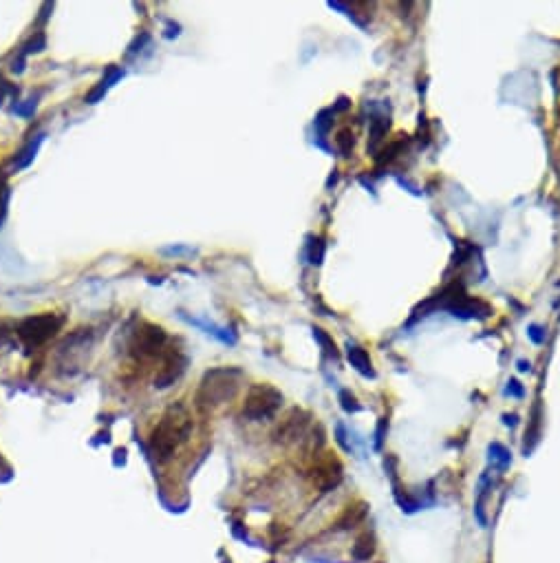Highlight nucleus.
Here are the masks:
<instances>
[{
  "instance_id": "nucleus-3",
  "label": "nucleus",
  "mask_w": 560,
  "mask_h": 563,
  "mask_svg": "<svg viewBox=\"0 0 560 563\" xmlns=\"http://www.w3.org/2000/svg\"><path fill=\"white\" fill-rule=\"evenodd\" d=\"M282 406V393L271 385H252L243 402V418L263 422L278 413Z\"/></svg>"
},
{
  "instance_id": "nucleus-13",
  "label": "nucleus",
  "mask_w": 560,
  "mask_h": 563,
  "mask_svg": "<svg viewBox=\"0 0 560 563\" xmlns=\"http://www.w3.org/2000/svg\"><path fill=\"white\" fill-rule=\"evenodd\" d=\"M373 553H375V541H373V537H369V534L360 537V539L355 541V546H353V557H355V559H369Z\"/></svg>"
},
{
  "instance_id": "nucleus-12",
  "label": "nucleus",
  "mask_w": 560,
  "mask_h": 563,
  "mask_svg": "<svg viewBox=\"0 0 560 563\" xmlns=\"http://www.w3.org/2000/svg\"><path fill=\"white\" fill-rule=\"evenodd\" d=\"M406 135H399V139H395V142H390L384 150H382V157H377V161L380 164H388V161H393L399 152L406 148V144H408V139H403Z\"/></svg>"
},
{
  "instance_id": "nucleus-18",
  "label": "nucleus",
  "mask_w": 560,
  "mask_h": 563,
  "mask_svg": "<svg viewBox=\"0 0 560 563\" xmlns=\"http://www.w3.org/2000/svg\"><path fill=\"white\" fill-rule=\"evenodd\" d=\"M505 393H512V395H518V398H520V395H523V389L518 387V382H516V380H510V382H507Z\"/></svg>"
},
{
  "instance_id": "nucleus-9",
  "label": "nucleus",
  "mask_w": 560,
  "mask_h": 563,
  "mask_svg": "<svg viewBox=\"0 0 560 563\" xmlns=\"http://www.w3.org/2000/svg\"><path fill=\"white\" fill-rule=\"evenodd\" d=\"M346 358H349V363L353 365L362 376H367V378H375V369H373V363H371V358L369 354L364 351L360 344L355 342H349L346 344Z\"/></svg>"
},
{
  "instance_id": "nucleus-5",
  "label": "nucleus",
  "mask_w": 560,
  "mask_h": 563,
  "mask_svg": "<svg viewBox=\"0 0 560 563\" xmlns=\"http://www.w3.org/2000/svg\"><path fill=\"white\" fill-rule=\"evenodd\" d=\"M166 344V331L152 323H141L130 338V351L137 358H152L157 356Z\"/></svg>"
},
{
  "instance_id": "nucleus-7",
  "label": "nucleus",
  "mask_w": 560,
  "mask_h": 563,
  "mask_svg": "<svg viewBox=\"0 0 560 563\" xmlns=\"http://www.w3.org/2000/svg\"><path fill=\"white\" fill-rule=\"evenodd\" d=\"M340 479H342V466H340V462H337L335 457H324V459H320V462L316 464V468H314V482H316V486L320 491H331V489H335L337 484H340Z\"/></svg>"
},
{
  "instance_id": "nucleus-20",
  "label": "nucleus",
  "mask_w": 560,
  "mask_h": 563,
  "mask_svg": "<svg viewBox=\"0 0 560 563\" xmlns=\"http://www.w3.org/2000/svg\"><path fill=\"white\" fill-rule=\"evenodd\" d=\"M518 369H520V371H529V363H525V360H518Z\"/></svg>"
},
{
  "instance_id": "nucleus-11",
  "label": "nucleus",
  "mask_w": 560,
  "mask_h": 563,
  "mask_svg": "<svg viewBox=\"0 0 560 563\" xmlns=\"http://www.w3.org/2000/svg\"><path fill=\"white\" fill-rule=\"evenodd\" d=\"M388 131V118H382V115H375L371 120V150L380 144V139L386 135Z\"/></svg>"
},
{
  "instance_id": "nucleus-8",
  "label": "nucleus",
  "mask_w": 560,
  "mask_h": 563,
  "mask_svg": "<svg viewBox=\"0 0 560 563\" xmlns=\"http://www.w3.org/2000/svg\"><path fill=\"white\" fill-rule=\"evenodd\" d=\"M186 371V358L184 356H179L177 351L175 354H170L163 360V367H161V371H159V376L154 378V385H157L159 389H166V387H170L173 382L184 374Z\"/></svg>"
},
{
  "instance_id": "nucleus-14",
  "label": "nucleus",
  "mask_w": 560,
  "mask_h": 563,
  "mask_svg": "<svg viewBox=\"0 0 560 563\" xmlns=\"http://www.w3.org/2000/svg\"><path fill=\"white\" fill-rule=\"evenodd\" d=\"M314 336L320 340V344L324 347V351H327L329 356H333V358H337V351H335V342H331L329 340V336H324L322 334V329H314Z\"/></svg>"
},
{
  "instance_id": "nucleus-4",
  "label": "nucleus",
  "mask_w": 560,
  "mask_h": 563,
  "mask_svg": "<svg viewBox=\"0 0 560 563\" xmlns=\"http://www.w3.org/2000/svg\"><path fill=\"white\" fill-rule=\"evenodd\" d=\"M62 327V318L56 314H38L29 316L18 325V338L27 344V347H38L45 344L49 338H54Z\"/></svg>"
},
{
  "instance_id": "nucleus-16",
  "label": "nucleus",
  "mask_w": 560,
  "mask_h": 563,
  "mask_svg": "<svg viewBox=\"0 0 560 563\" xmlns=\"http://www.w3.org/2000/svg\"><path fill=\"white\" fill-rule=\"evenodd\" d=\"M527 336L536 342V344H543L545 342V331H543V327H538V325H531L529 329H527Z\"/></svg>"
},
{
  "instance_id": "nucleus-15",
  "label": "nucleus",
  "mask_w": 560,
  "mask_h": 563,
  "mask_svg": "<svg viewBox=\"0 0 560 563\" xmlns=\"http://www.w3.org/2000/svg\"><path fill=\"white\" fill-rule=\"evenodd\" d=\"M490 453L494 455V459H501V464H503V466L510 464V453H507L501 444H492V446H490Z\"/></svg>"
},
{
  "instance_id": "nucleus-1",
  "label": "nucleus",
  "mask_w": 560,
  "mask_h": 563,
  "mask_svg": "<svg viewBox=\"0 0 560 563\" xmlns=\"http://www.w3.org/2000/svg\"><path fill=\"white\" fill-rule=\"evenodd\" d=\"M192 433V415L186 404L175 402L163 411L150 433V451L159 462H168Z\"/></svg>"
},
{
  "instance_id": "nucleus-10",
  "label": "nucleus",
  "mask_w": 560,
  "mask_h": 563,
  "mask_svg": "<svg viewBox=\"0 0 560 563\" xmlns=\"http://www.w3.org/2000/svg\"><path fill=\"white\" fill-rule=\"evenodd\" d=\"M335 146L344 157H349L351 152H353V146H355V133L351 129H342L340 133L335 135Z\"/></svg>"
},
{
  "instance_id": "nucleus-17",
  "label": "nucleus",
  "mask_w": 560,
  "mask_h": 563,
  "mask_svg": "<svg viewBox=\"0 0 560 563\" xmlns=\"http://www.w3.org/2000/svg\"><path fill=\"white\" fill-rule=\"evenodd\" d=\"M340 398H342V406L346 409V411H358V409H360V404H355V398L349 391H342Z\"/></svg>"
},
{
  "instance_id": "nucleus-6",
  "label": "nucleus",
  "mask_w": 560,
  "mask_h": 563,
  "mask_svg": "<svg viewBox=\"0 0 560 563\" xmlns=\"http://www.w3.org/2000/svg\"><path fill=\"white\" fill-rule=\"evenodd\" d=\"M307 422H309V415L305 411H301V409H291L287 418L280 422L276 433H273V440L280 442V444H287L296 438H301L307 429Z\"/></svg>"
},
{
  "instance_id": "nucleus-19",
  "label": "nucleus",
  "mask_w": 560,
  "mask_h": 563,
  "mask_svg": "<svg viewBox=\"0 0 560 563\" xmlns=\"http://www.w3.org/2000/svg\"><path fill=\"white\" fill-rule=\"evenodd\" d=\"M9 334H11V331L7 329V325H5V323H0V347H3V344L9 340Z\"/></svg>"
},
{
  "instance_id": "nucleus-2",
  "label": "nucleus",
  "mask_w": 560,
  "mask_h": 563,
  "mask_svg": "<svg viewBox=\"0 0 560 563\" xmlns=\"http://www.w3.org/2000/svg\"><path fill=\"white\" fill-rule=\"evenodd\" d=\"M241 380H243V371L234 367H216V369L205 371V376L201 378L199 391H197L199 409L205 411V409H214L218 404L232 400L241 387Z\"/></svg>"
}]
</instances>
